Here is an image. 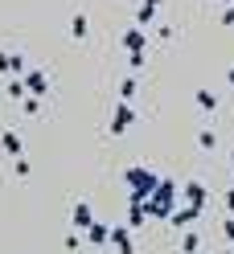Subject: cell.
<instances>
[{
  "mask_svg": "<svg viewBox=\"0 0 234 254\" xmlns=\"http://www.w3.org/2000/svg\"><path fill=\"white\" fill-rule=\"evenodd\" d=\"M197 107L214 115V111H218V94H214V90H197Z\"/></svg>",
  "mask_w": 234,
  "mask_h": 254,
  "instance_id": "cell-14",
  "label": "cell"
},
{
  "mask_svg": "<svg viewBox=\"0 0 234 254\" xmlns=\"http://www.w3.org/2000/svg\"><path fill=\"white\" fill-rule=\"evenodd\" d=\"M173 201H177V185L173 181H160L152 189V197L144 201V209H148V217H173Z\"/></svg>",
  "mask_w": 234,
  "mask_h": 254,
  "instance_id": "cell-1",
  "label": "cell"
},
{
  "mask_svg": "<svg viewBox=\"0 0 234 254\" xmlns=\"http://www.w3.org/2000/svg\"><path fill=\"white\" fill-rule=\"evenodd\" d=\"M164 0H140V8H136V25L140 29H148L152 21H156V8H160Z\"/></svg>",
  "mask_w": 234,
  "mask_h": 254,
  "instance_id": "cell-7",
  "label": "cell"
},
{
  "mask_svg": "<svg viewBox=\"0 0 234 254\" xmlns=\"http://www.w3.org/2000/svg\"><path fill=\"white\" fill-rule=\"evenodd\" d=\"M218 21H222V25H234V4H230V8H222V17H218Z\"/></svg>",
  "mask_w": 234,
  "mask_h": 254,
  "instance_id": "cell-22",
  "label": "cell"
},
{
  "mask_svg": "<svg viewBox=\"0 0 234 254\" xmlns=\"http://www.w3.org/2000/svg\"><path fill=\"white\" fill-rule=\"evenodd\" d=\"M21 107H25V115H37V111H41V103H37V94H25V99H21Z\"/></svg>",
  "mask_w": 234,
  "mask_h": 254,
  "instance_id": "cell-18",
  "label": "cell"
},
{
  "mask_svg": "<svg viewBox=\"0 0 234 254\" xmlns=\"http://www.w3.org/2000/svg\"><path fill=\"white\" fill-rule=\"evenodd\" d=\"M132 94H136V78H123V82H119V99L132 103Z\"/></svg>",
  "mask_w": 234,
  "mask_h": 254,
  "instance_id": "cell-16",
  "label": "cell"
},
{
  "mask_svg": "<svg viewBox=\"0 0 234 254\" xmlns=\"http://www.w3.org/2000/svg\"><path fill=\"white\" fill-rule=\"evenodd\" d=\"M0 144H4V152L12 156V160H17V156H25V144H21L17 131H4V135H0Z\"/></svg>",
  "mask_w": 234,
  "mask_h": 254,
  "instance_id": "cell-13",
  "label": "cell"
},
{
  "mask_svg": "<svg viewBox=\"0 0 234 254\" xmlns=\"http://www.w3.org/2000/svg\"><path fill=\"white\" fill-rule=\"evenodd\" d=\"M197 217H201L197 205H185V209H173V217H168V221H173L177 230H185V226H189V221H197Z\"/></svg>",
  "mask_w": 234,
  "mask_h": 254,
  "instance_id": "cell-10",
  "label": "cell"
},
{
  "mask_svg": "<svg viewBox=\"0 0 234 254\" xmlns=\"http://www.w3.org/2000/svg\"><path fill=\"white\" fill-rule=\"evenodd\" d=\"M230 168H234V152H230Z\"/></svg>",
  "mask_w": 234,
  "mask_h": 254,
  "instance_id": "cell-26",
  "label": "cell"
},
{
  "mask_svg": "<svg viewBox=\"0 0 234 254\" xmlns=\"http://www.w3.org/2000/svg\"><path fill=\"white\" fill-rule=\"evenodd\" d=\"M119 45H123L128 54H144L148 37H144V29H140V25H132V29H123V33H119Z\"/></svg>",
  "mask_w": 234,
  "mask_h": 254,
  "instance_id": "cell-4",
  "label": "cell"
},
{
  "mask_svg": "<svg viewBox=\"0 0 234 254\" xmlns=\"http://www.w3.org/2000/svg\"><path fill=\"white\" fill-rule=\"evenodd\" d=\"M197 246H201V238L189 230V234H185V242H181V250H185V254H197Z\"/></svg>",
  "mask_w": 234,
  "mask_h": 254,
  "instance_id": "cell-17",
  "label": "cell"
},
{
  "mask_svg": "<svg viewBox=\"0 0 234 254\" xmlns=\"http://www.w3.org/2000/svg\"><path fill=\"white\" fill-rule=\"evenodd\" d=\"M8 58H12V54H4V50H0V74H8Z\"/></svg>",
  "mask_w": 234,
  "mask_h": 254,
  "instance_id": "cell-23",
  "label": "cell"
},
{
  "mask_svg": "<svg viewBox=\"0 0 234 254\" xmlns=\"http://www.w3.org/2000/svg\"><path fill=\"white\" fill-rule=\"evenodd\" d=\"M222 205H226V213L234 217V189H226V193H222Z\"/></svg>",
  "mask_w": 234,
  "mask_h": 254,
  "instance_id": "cell-21",
  "label": "cell"
},
{
  "mask_svg": "<svg viewBox=\"0 0 234 254\" xmlns=\"http://www.w3.org/2000/svg\"><path fill=\"white\" fill-rule=\"evenodd\" d=\"M222 234H226V242L234 246V217H226V221H222Z\"/></svg>",
  "mask_w": 234,
  "mask_h": 254,
  "instance_id": "cell-20",
  "label": "cell"
},
{
  "mask_svg": "<svg viewBox=\"0 0 234 254\" xmlns=\"http://www.w3.org/2000/svg\"><path fill=\"white\" fill-rule=\"evenodd\" d=\"M70 37H74V41H86V37H90V21H86V12H74V17H70Z\"/></svg>",
  "mask_w": 234,
  "mask_h": 254,
  "instance_id": "cell-9",
  "label": "cell"
},
{
  "mask_svg": "<svg viewBox=\"0 0 234 254\" xmlns=\"http://www.w3.org/2000/svg\"><path fill=\"white\" fill-rule=\"evenodd\" d=\"M197 148H201V152H214V148H218V135L210 131V127H206V131H197Z\"/></svg>",
  "mask_w": 234,
  "mask_h": 254,
  "instance_id": "cell-15",
  "label": "cell"
},
{
  "mask_svg": "<svg viewBox=\"0 0 234 254\" xmlns=\"http://www.w3.org/2000/svg\"><path fill=\"white\" fill-rule=\"evenodd\" d=\"M86 242H90V246H103V242H111V230H107L103 221H90V226H86Z\"/></svg>",
  "mask_w": 234,
  "mask_h": 254,
  "instance_id": "cell-11",
  "label": "cell"
},
{
  "mask_svg": "<svg viewBox=\"0 0 234 254\" xmlns=\"http://www.w3.org/2000/svg\"><path fill=\"white\" fill-rule=\"evenodd\" d=\"M226 78H230V86H234V66H230V74H226Z\"/></svg>",
  "mask_w": 234,
  "mask_h": 254,
  "instance_id": "cell-24",
  "label": "cell"
},
{
  "mask_svg": "<svg viewBox=\"0 0 234 254\" xmlns=\"http://www.w3.org/2000/svg\"><path fill=\"white\" fill-rule=\"evenodd\" d=\"M123 181L132 185V201H148L152 189L160 185V177H156V172H148V168H128V172H123Z\"/></svg>",
  "mask_w": 234,
  "mask_h": 254,
  "instance_id": "cell-2",
  "label": "cell"
},
{
  "mask_svg": "<svg viewBox=\"0 0 234 254\" xmlns=\"http://www.w3.org/2000/svg\"><path fill=\"white\" fill-rule=\"evenodd\" d=\"M111 246L119 254H136V242H132V226H111Z\"/></svg>",
  "mask_w": 234,
  "mask_h": 254,
  "instance_id": "cell-6",
  "label": "cell"
},
{
  "mask_svg": "<svg viewBox=\"0 0 234 254\" xmlns=\"http://www.w3.org/2000/svg\"><path fill=\"white\" fill-rule=\"evenodd\" d=\"M222 4H234V0H222Z\"/></svg>",
  "mask_w": 234,
  "mask_h": 254,
  "instance_id": "cell-27",
  "label": "cell"
},
{
  "mask_svg": "<svg viewBox=\"0 0 234 254\" xmlns=\"http://www.w3.org/2000/svg\"><path fill=\"white\" fill-rule=\"evenodd\" d=\"M12 172H17V177L25 181V177H29V172H33V168H29V160H25V156H17V160H12Z\"/></svg>",
  "mask_w": 234,
  "mask_h": 254,
  "instance_id": "cell-19",
  "label": "cell"
},
{
  "mask_svg": "<svg viewBox=\"0 0 234 254\" xmlns=\"http://www.w3.org/2000/svg\"><path fill=\"white\" fill-rule=\"evenodd\" d=\"M185 197H189V205L206 209V185H201V181H189V185H185Z\"/></svg>",
  "mask_w": 234,
  "mask_h": 254,
  "instance_id": "cell-12",
  "label": "cell"
},
{
  "mask_svg": "<svg viewBox=\"0 0 234 254\" xmlns=\"http://www.w3.org/2000/svg\"><path fill=\"white\" fill-rule=\"evenodd\" d=\"M21 82H25V94H37V99H41V94H50V82H45L41 70H25Z\"/></svg>",
  "mask_w": 234,
  "mask_h": 254,
  "instance_id": "cell-5",
  "label": "cell"
},
{
  "mask_svg": "<svg viewBox=\"0 0 234 254\" xmlns=\"http://www.w3.org/2000/svg\"><path fill=\"white\" fill-rule=\"evenodd\" d=\"M222 254H234V246H226V250H222Z\"/></svg>",
  "mask_w": 234,
  "mask_h": 254,
  "instance_id": "cell-25",
  "label": "cell"
},
{
  "mask_svg": "<svg viewBox=\"0 0 234 254\" xmlns=\"http://www.w3.org/2000/svg\"><path fill=\"white\" fill-rule=\"evenodd\" d=\"M132 119H136V111H132V103H115V115H111V123H107V131H111V135H123V131H128V127H132Z\"/></svg>",
  "mask_w": 234,
  "mask_h": 254,
  "instance_id": "cell-3",
  "label": "cell"
},
{
  "mask_svg": "<svg viewBox=\"0 0 234 254\" xmlns=\"http://www.w3.org/2000/svg\"><path fill=\"white\" fill-rule=\"evenodd\" d=\"M90 221H95V213H90V205H86V201H74V213H70V226H74L78 234H82V230L90 226Z\"/></svg>",
  "mask_w": 234,
  "mask_h": 254,
  "instance_id": "cell-8",
  "label": "cell"
}]
</instances>
